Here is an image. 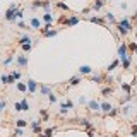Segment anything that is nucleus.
Wrapping results in <instances>:
<instances>
[{
	"mask_svg": "<svg viewBox=\"0 0 137 137\" xmlns=\"http://www.w3.org/2000/svg\"><path fill=\"white\" fill-rule=\"evenodd\" d=\"M129 31H130V19H129V17H123V19L118 22V33L125 36Z\"/></svg>",
	"mask_w": 137,
	"mask_h": 137,
	"instance_id": "obj_1",
	"label": "nucleus"
},
{
	"mask_svg": "<svg viewBox=\"0 0 137 137\" xmlns=\"http://www.w3.org/2000/svg\"><path fill=\"white\" fill-rule=\"evenodd\" d=\"M16 12H17V4H10V7H9V10L5 12V19L10 22L16 21Z\"/></svg>",
	"mask_w": 137,
	"mask_h": 137,
	"instance_id": "obj_2",
	"label": "nucleus"
},
{
	"mask_svg": "<svg viewBox=\"0 0 137 137\" xmlns=\"http://www.w3.org/2000/svg\"><path fill=\"white\" fill-rule=\"evenodd\" d=\"M129 58V48H127V45H120L118 46V60L120 62H123V60H127Z\"/></svg>",
	"mask_w": 137,
	"mask_h": 137,
	"instance_id": "obj_3",
	"label": "nucleus"
},
{
	"mask_svg": "<svg viewBox=\"0 0 137 137\" xmlns=\"http://www.w3.org/2000/svg\"><path fill=\"white\" fill-rule=\"evenodd\" d=\"M87 108H89V112H101V103H98L96 100H91L87 103Z\"/></svg>",
	"mask_w": 137,
	"mask_h": 137,
	"instance_id": "obj_4",
	"label": "nucleus"
},
{
	"mask_svg": "<svg viewBox=\"0 0 137 137\" xmlns=\"http://www.w3.org/2000/svg\"><path fill=\"white\" fill-rule=\"evenodd\" d=\"M26 84H28V91H29V93H36V89H38V84H36V81L29 79Z\"/></svg>",
	"mask_w": 137,
	"mask_h": 137,
	"instance_id": "obj_5",
	"label": "nucleus"
},
{
	"mask_svg": "<svg viewBox=\"0 0 137 137\" xmlns=\"http://www.w3.org/2000/svg\"><path fill=\"white\" fill-rule=\"evenodd\" d=\"M31 129H33V132L41 134V123H40L38 120H33V122H31Z\"/></svg>",
	"mask_w": 137,
	"mask_h": 137,
	"instance_id": "obj_6",
	"label": "nucleus"
},
{
	"mask_svg": "<svg viewBox=\"0 0 137 137\" xmlns=\"http://www.w3.org/2000/svg\"><path fill=\"white\" fill-rule=\"evenodd\" d=\"M91 72H93V69L89 65H81L79 67V74L81 75H87V74H91Z\"/></svg>",
	"mask_w": 137,
	"mask_h": 137,
	"instance_id": "obj_7",
	"label": "nucleus"
},
{
	"mask_svg": "<svg viewBox=\"0 0 137 137\" xmlns=\"http://www.w3.org/2000/svg\"><path fill=\"white\" fill-rule=\"evenodd\" d=\"M28 57H26V55H19V57H17V63H19V67H26L28 65Z\"/></svg>",
	"mask_w": 137,
	"mask_h": 137,
	"instance_id": "obj_8",
	"label": "nucleus"
},
{
	"mask_svg": "<svg viewBox=\"0 0 137 137\" xmlns=\"http://www.w3.org/2000/svg\"><path fill=\"white\" fill-rule=\"evenodd\" d=\"M40 26H41V21L36 19V17H33L31 19V29H40Z\"/></svg>",
	"mask_w": 137,
	"mask_h": 137,
	"instance_id": "obj_9",
	"label": "nucleus"
},
{
	"mask_svg": "<svg viewBox=\"0 0 137 137\" xmlns=\"http://www.w3.org/2000/svg\"><path fill=\"white\" fill-rule=\"evenodd\" d=\"M101 112L110 113V112H112V105H110V103H106V101H105V103H101Z\"/></svg>",
	"mask_w": 137,
	"mask_h": 137,
	"instance_id": "obj_10",
	"label": "nucleus"
},
{
	"mask_svg": "<svg viewBox=\"0 0 137 137\" xmlns=\"http://www.w3.org/2000/svg\"><path fill=\"white\" fill-rule=\"evenodd\" d=\"M67 26H75V24H77V22H79V17H75V16H72L70 17V19H67Z\"/></svg>",
	"mask_w": 137,
	"mask_h": 137,
	"instance_id": "obj_11",
	"label": "nucleus"
},
{
	"mask_svg": "<svg viewBox=\"0 0 137 137\" xmlns=\"http://www.w3.org/2000/svg\"><path fill=\"white\" fill-rule=\"evenodd\" d=\"M17 91L19 93H26L28 91V84L26 82H17Z\"/></svg>",
	"mask_w": 137,
	"mask_h": 137,
	"instance_id": "obj_12",
	"label": "nucleus"
},
{
	"mask_svg": "<svg viewBox=\"0 0 137 137\" xmlns=\"http://www.w3.org/2000/svg\"><path fill=\"white\" fill-rule=\"evenodd\" d=\"M118 65H120V60H113V62H112V63H110V65H108V72L115 70V69H116V67H118Z\"/></svg>",
	"mask_w": 137,
	"mask_h": 137,
	"instance_id": "obj_13",
	"label": "nucleus"
},
{
	"mask_svg": "<svg viewBox=\"0 0 137 137\" xmlns=\"http://www.w3.org/2000/svg\"><path fill=\"white\" fill-rule=\"evenodd\" d=\"M40 91H41V94H46V96H48L51 93V87L50 86H41V87H40Z\"/></svg>",
	"mask_w": 137,
	"mask_h": 137,
	"instance_id": "obj_14",
	"label": "nucleus"
},
{
	"mask_svg": "<svg viewBox=\"0 0 137 137\" xmlns=\"http://www.w3.org/2000/svg\"><path fill=\"white\" fill-rule=\"evenodd\" d=\"M53 127H48V129L45 130V134H40V137H51V132H53Z\"/></svg>",
	"mask_w": 137,
	"mask_h": 137,
	"instance_id": "obj_15",
	"label": "nucleus"
},
{
	"mask_svg": "<svg viewBox=\"0 0 137 137\" xmlns=\"http://www.w3.org/2000/svg\"><path fill=\"white\" fill-rule=\"evenodd\" d=\"M103 79H105L103 75H100V74H98V75H93V77H91V82H96V84H100V82H101Z\"/></svg>",
	"mask_w": 137,
	"mask_h": 137,
	"instance_id": "obj_16",
	"label": "nucleus"
},
{
	"mask_svg": "<svg viewBox=\"0 0 137 137\" xmlns=\"http://www.w3.org/2000/svg\"><path fill=\"white\" fill-rule=\"evenodd\" d=\"M79 82H81V77H79V75H75V77H72V79L69 81V84H70V86H77Z\"/></svg>",
	"mask_w": 137,
	"mask_h": 137,
	"instance_id": "obj_17",
	"label": "nucleus"
},
{
	"mask_svg": "<svg viewBox=\"0 0 137 137\" xmlns=\"http://www.w3.org/2000/svg\"><path fill=\"white\" fill-rule=\"evenodd\" d=\"M81 123H82L84 127H86V129H89V130L93 129V123H91L89 120H87V118H82V120H81Z\"/></svg>",
	"mask_w": 137,
	"mask_h": 137,
	"instance_id": "obj_18",
	"label": "nucleus"
},
{
	"mask_svg": "<svg viewBox=\"0 0 137 137\" xmlns=\"http://www.w3.org/2000/svg\"><path fill=\"white\" fill-rule=\"evenodd\" d=\"M16 125H17V129H24L26 125H28V122L26 120H16Z\"/></svg>",
	"mask_w": 137,
	"mask_h": 137,
	"instance_id": "obj_19",
	"label": "nucleus"
},
{
	"mask_svg": "<svg viewBox=\"0 0 137 137\" xmlns=\"http://www.w3.org/2000/svg\"><path fill=\"white\" fill-rule=\"evenodd\" d=\"M31 41H33V40H31L29 36H22V38H21V41H19V43H21V46H22V45H28V43H31Z\"/></svg>",
	"mask_w": 137,
	"mask_h": 137,
	"instance_id": "obj_20",
	"label": "nucleus"
},
{
	"mask_svg": "<svg viewBox=\"0 0 137 137\" xmlns=\"http://www.w3.org/2000/svg\"><path fill=\"white\" fill-rule=\"evenodd\" d=\"M57 33H58L57 29H50V31H48V33H45V34H43V36H46V38H51V36H55V34H57Z\"/></svg>",
	"mask_w": 137,
	"mask_h": 137,
	"instance_id": "obj_21",
	"label": "nucleus"
},
{
	"mask_svg": "<svg viewBox=\"0 0 137 137\" xmlns=\"http://www.w3.org/2000/svg\"><path fill=\"white\" fill-rule=\"evenodd\" d=\"M21 106H22V112H28V110H29V103H28L26 100L21 101Z\"/></svg>",
	"mask_w": 137,
	"mask_h": 137,
	"instance_id": "obj_22",
	"label": "nucleus"
},
{
	"mask_svg": "<svg viewBox=\"0 0 137 137\" xmlns=\"http://www.w3.org/2000/svg\"><path fill=\"white\" fill-rule=\"evenodd\" d=\"M101 7H103V0H100V2H94V5H93V9H94V10H100Z\"/></svg>",
	"mask_w": 137,
	"mask_h": 137,
	"instance_id": "obj_23",
	"label": "nucleus"
},
{
	"mask_svg": "<svg viewBox=\"0 0 137 137\" xmlns=\"http://www.w3.org/2000/svg\"><path fill=\"white\" fill-rule=\"evenodd\" d=\"M43 19H45V21H46V22H51V21H53V16H51V14H50V12H46V14H45V16H43Z\"/></svg>",
	"mask_w": 137,
	"mask_h": 137,
	"instance_id": "obj_24",
	"label": "nucleus"
},
{
	"mask_svg": "<svg viewBox=\"0 0 137 137\" xmlns=\"http://www.w3.org/2000/svg\"><path fill=\"white\" fill-rule=\"evenodd\" d=\"M0 81H2V84H9V75L2 74V75H0Z\"/></svg>",
	"mask_w": 137,
	"mask_h": 137,
	"instance_id": "obj_25",
	"label": "nucleus"
},
{
	"mask_svg": "<svg viewBox=\"0 0 137 137\" xmlns=\"http://www.w3.org/2000/svg\"><path fill=\"white\" fill-rule=\"evenodd\" d=\"M89 21H91V22H96V24H103V19H100V17H91Z\"/></svg>",
	"mask_w": 137,
	"mask_h": 137,
	"instance_id": "obj_26",
	"label": "nucleus"
},
{
	"mask_svg": "<svg viewBox=\"0 0 137 137\" xmlns=\"http://www.w3.org/2000/svg\"><path fill=\"white\" fill-rule=\"evenodd\" d=\"M101 94H103V96H108V94H112V87H105L103 91H101Z\"/></svg>",
	"mask_w": 137,
	"mask_h": 137,
	"instance_id": "obj_27",
	"label": "nucleus"
},
{
	"mask_svg": "<svg viewBox=\"0 0 137 137\" xmlns=\"http://www.w3.org/2000/svg\"><path fill=\"white\" fill-rule=\"evenodd\" d=\"M106 21H110V22H115V17H113V14H106Z\"/></svg>",
	"mask_w": 137,
	"mask_h": 137,
	"instance_id": "obj_28",
	"label": "nucleus"
},
{
	"mask_svg": "<svg viewBox=\"0 0 137 137\" xmlns=\"http://www.w3.org/2000/svg\"><path fill=\"white\" fill-rule=\"evenodd\" d=\"M12 60H14V55H10V57H7V58H5V62H4V65H9V63L12 62Z\"/></svg>",
	"mask_w": 137,
	"mask_h": 137,
	"instance_id": "obj_29",
	"label": "nucleus"
},
{
	"mask_svg": "<svg viewBox=\"0 0 137 137\" xmlns=\"http://www.w3.org/2000/svg\"><path fill=\"white\" fill-rule=\"evenodd\" d=\"M48 96H50V98H48V100H50V103H55V101H57V96H55L53 93H50Z\"/></svg>",
	"mask_w": 137,
	"mask_h": 137,
	"instance_id": "obj_30",
	"label": "nucleus"
},
{
	"mask_svg": "<svg viewBox=\"0 0 137 137\" xmlns=\"http://www.w3.org/2000/svg\"><path fill=\"white\" fill-rule=\"evenodd\" d=\"M122 89L127 93H130V84H122Z\"/></svg>",
	"mask_w": 137,
	"mask_h": 137,
	"instance_id": "obj_31",
	"label": "nucleus"
},
{
	"mask_svg": "<svg viewBox=\"0 0 137 137\" xmlns=\"http://www.w3.org/2000/svg\"><path fill=\"white\" fill-rule=\"evenodd\" d=\"M57 7H60V9H63V10H69V7H67L65 4H62V2H58L57 4Z\"/></svg>",
	"mask_w": 137,
	"mask_h": 137,
	"instance_id": "obj_32",
	"label": "nucleus"
},
{
	"mask_svg": "<svg viewBox=\"0 0 137 137\" xmlns=\"http://www.w3.org/2000/svg\"><path fill=\"white\" fill-rule=\"evenodd\" d=\"M14 108H16V112H22V106H21V103H16V105H14Z\"/></svg>",
	"mask_w": 137,
	"mask_h": 137,
	"instance_id": "obj_33",
	"label": "nucleus"
},
{
	"mask_svg": "<svg viewBox=\"0 0 137 137\" xmlns=\"http://www.w3.org/2000/svg\"><path fill=\"white\" fill-rule=\"evenodd\" d=\"M22 50H24V51H29V50H31V43H28V45H22Z\"/></svg>",
	"mask_w": 137,
	"mask_h": 137,
	"instance_id": "obj_34",
	"label": "nucleus"
},
{
	"mask_svg": "<svg viewBox=\"0 0 137 137\" xmlns=\"http://www.w3.org/2000/svg\"><path fill=\"white\" fill-rule=\"evenodd\" d=\"M40 115H41L43 118H45V120H46V118H48V113H46L45 110H41V112H40Z\"/></svg>",
	"mask_w": 137,
	"mask_h": 137,
	"instance_id": "obj_35",
	"label": "nucleus"
},
{
	"mask_svg": "<svg viewBox=\"0 0 137 137\" xmlns=\"http://www.w3.org/2000/svg\"><path fill=\"white\" fill-rule=\"evenodd\" d=\"M4 108H5V101H4V100H2V101H0V113L4 112Z\"/></svg>",
	"mask_w": 137,
	"mask_h": 137,
	"instance_id": "obj_36",
	"label": "nucleus"
},
{
	"mask_svg": "<svg viewBox=\"0 0 137 137\" xmlns=\"http://www.w3.org/2000/svg\"><path fill=\"white\" fill-rule=\"evenodd\" d=\"M116 113H118V110L112 108V112H110V116H116Z\"/></svg>",
	"mask_w": 137,
	"mask_h": 137,
	"instance_id": "obj_37",
	"label": "nucleus"
},
{
	"mask_svg": "<svg viewBox=\"0 0 137 137\" xmlns=\"http://www.w3.org/2000/svg\"><path fill=\"white\" fill-rule=\"evenodd\" d=\"M12 75H14V79H19V77H21V72H12Z\"/></svg>",
	"mask_w": 137,
	"mask_h": 137,
	"instance_id": "obj_38",
	"label": "nucleus"
},
{
	"mask_svg": "<svg viewBox=\"0 0 137 137\" xmlns=\"http://www.w3.org/2000/svg\"><path fill=\"white\" fill-rule=\"evenodd\" d=\"M65 106H69V108H72V106H74V103H72L70 100H67V101H65Z\"/></svg>",
	"mask_w": 137,
	"mask_h": 137,
	"instance_id": "obj_39",
	"label": "nucleus"
},
{
	"mask_svg": "<svg viewBox=\"0 0 137 137\" xmlns=\"http://www.w3.org/2000/svg\"><path fill=\"white\" fill-rule=\"evenodd\" d=\"M130 110H132L130 106H125V108H123V113H125V115H129V113H130Z\"/></svg>",
	"mask_w": 137,
	"mask_h": 137,
	"instance_id": "obj_40",
	"label": "nucleus"
},
{
	"mask_svg": "<svg viewBox=\"0 0 137 137\" xmlns=\"http://www.w3.org/2000/svg\"><path fill=\"white\" fill-rule=\"evenodd\" d=\"M79 103H81V105H86V103H87V101H86V98H84V96H81V98H79Z\"/></svg>",
	"mask_w": 137,
	"mask_h": 137,
	"instance_id": "obj_41",
	"label": "nucleus"
},
{
	"mask_svg": "<svg viewBox=\"0 0 137 137\" xmlns=\"http://www.w3.org/2000/svg\"><path fill=\"white\" fill-rule=\"evenodd\" d=\"M14 135H17V137H19V135H22V129H17L16 132H14Z\"/></svg>",
	"mask_w": 137,
	"mask_h": 137,
	"instance_id": "obj_42",
	"label": "nucleus"
},
{
	"mask_svg": "<svg viewBox=\"0 0 137 137\" xmlns=\"http://www.w3.org/2000/svg\"><path fill=\"white\" fill-rule=\"evenodd\" d=\"M105 137H110V135H105Z\"/></svg>",
	"mask_w": 137,
	"mask_h": 137,
	"instance_id": "obj_43",
	"label": "nucleus"
},
{
	"mask_svg": "<svg viewBox=\"0 0 137 137\" xmlns=\"http://www.w3.org/2000/svg\"><path fill=\"white\" fill-rule=\"evenodd\" d=\"M0 123H2V122H0Z\"/></svg>",
	"mask_w": 137,
	"mask_h": 137,
	"instance_id": "obj_44",
	"label": "nucleus"
}]
</instances>
